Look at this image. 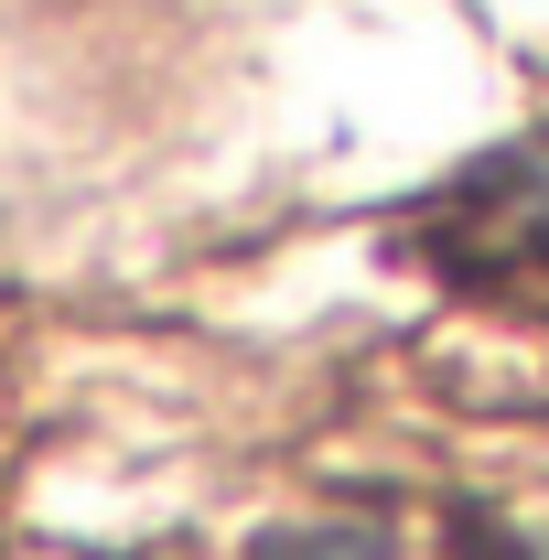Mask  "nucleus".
Wrapping results in <instances>:
<instances>
[{
	"label": "nucleus",
	"mask_w": 549,
	"mask_h": 560,
	"mask_svg": "<svg viewBox=\"0 0 549 560\" xmlns=\"http://www.w3.org/2000/svg\"><path fill=\"white\" fill-rule=\"evenodd\" d=\"M270 560H399L377 528H313V539H291V550H270Z\"/></svg>",
	"instance_id": "f257e3e1"
},
{
	"label": "nucleus",
	"mask_w": 549,
	"mask_h": 560,
	"mask_svg": "<svg viewBox=\"0 0 549 560\" xmlns=\"http://www.w3.org/2000/svg\"><path fill=\"white\" fill-rule=\"evenodd\" d=\"M464 560H528V539H495V528H475V539H464Z\"/></svg>",
	"instance_id": "f03ea898"
}]
</instances>
